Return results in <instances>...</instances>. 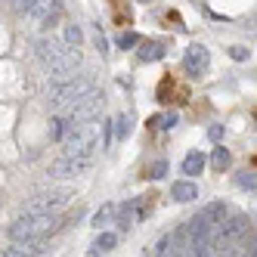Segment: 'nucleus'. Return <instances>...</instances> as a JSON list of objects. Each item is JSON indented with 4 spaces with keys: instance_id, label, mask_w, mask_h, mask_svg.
<instances>
[{
    "instance_id": "nucleus-4",
    "label": "nucleus",
    "mask_w": 257,
    "mask_h": 257,
    "mask_svg": "<svg viewBox=\"0 0 257 257\" xmlns=\"http://www.w3.org/2000/svg\"><path fill=\"white\" fill-rule=\"evenodd\" d=\"M71 201V189H50V192H38L28 205L25 214H56L59 208H65Z\"/></svg>"
},
{
    "instance_id": "nucleus-8",
    "label": "nucleus",
    "mask_w": 257,
    "mask_h": 257,
    "mask_svg": "<svg viewBox=\"0 0 257 257\" xmlns=\"http://www.w3.org/2000/svg\"><path fill=\"white\" fill-rule=\"evenodd\" d=\"M208 65H211V53L201 44H192L186 50V56H183V68H186L189 75H201V71H208Z\"/></svg>"
},
{
    "instance_id": "nucleus-9",
    "label": "nucleus",
    "mask_w": 257,
    "mask_h": 257,
    "mask_svg": "<svg viewBox=\"0 0 257 257\" xmlns=\"http://www.w3.org/2000/svg\"><path fill=\"white\" fill-rule=\"evenodd\" d=\"M65 50H68L65 41H53V38H41V41H38V56H41L47 65H53L56 59H62Z\"/></svg>"
},
{
    "instance_id": "nucleus-18",
    "label": "nucleus",
    "mask_w": 257,
    "mask_h": 257,
    "mask_svg": "<svg viewBox=\"0 0 257 257\" xmlns=\"http://www.w3.org/2000/svg\"><path fill=\"white\" fill-rule=\"evenodd\" d=\"M68 127H71V121H68L65 115H59V118H53V121H50V137L62 143V140H65V134H68Z\"/></svg>"
},
{
    "instance_id": "nucleus-6",
    "label": "nucleus",
    "mask_w": 257,
    "mask_h": 257,
    "mask_svg": "<svg viewBox=\"0 0 257 257\" xmlns=\"http://www.w3.org/2000/svg\"><path fill=\"white\" fill-rule=\"evenodd\" d=\"M28 22L38 25V28H50L59 22L62 16V0H34V4L28 7Z\"/></svg>"
},
{
    "instance_id": "nucleus-12",
    "label": "nucleus",
    "mask_w": 257,
    "mask_h": 257,
    "mask_svg": "<svg viewBox=\"0 0 257 257\" xmlns=\"http://www.w3.org/2000/svg\"><path fill=\"white\" fill-rule=\"evenodd\" d=\"M171 198L180 201V205H189V201L198 198V186H195L192 180H177L174 186H171Z\"/></svg>"
},
{
    "instance_id": "nucleus-25",
    "label": "nucleus",
    "mask_w": 257,
    "mask_h": 257,
    "mask_svg": "<svg viewBox=\"0 0 257 257\" xmlns=\"http://www.w3.org/2000/svg\"><path fill=\"white\" fill-rule=\"evenodd\" d=\"M164 174H168V161H155L152 168H149V174H146V177H152V180H161Z\"/></svg>"
},
{
    "instance_id": "nucleus-11",
    "label": "nucleus",
    "mask_w": 257,
    "mask_h": 257,
    "mask_svg": "<svg viewBox=\"0 0 257 257\" xmlns=\"http://www.w3.org/2000/svg\"><path fill=\"white\" fill-rule=\"evenodd\" d=\"M146 214V208H143V198H131V201H124V208H121V214H118V223L124 226V229H131L137 220Z\"/></svg>"
},
{
    "instance_id": "nucleus-17",
    "label": "nucleus",
    "mask_w": 257,
    "mask_h": 257,
    "mask_svg": "<svg viewBox=\"0 0 257 257\" xmlns=\"http://www.w3.org/2000/svg\"><path fill=\"white\" fill-rule=\"evenodd\" d=\"M112 127H115V137L118 140H127V137H131V131H134V115H118L112 121Z\"/></svg>"
},
{
    "instance_id": "nucleus-20",
    "label": "nucleus",
    "mask_w": 257,
    "mask_h": 257,
    "mask_svg": "<svg viewBox=\"0 0 257 257\" xmlns=\"http://www.w3.org/2000/svg\"><path fill=\"white\" fill-rule=\"evenodd\" d=\"M112 214H115V205H102L96 214H93V226L99 229V226H105L108 220H112Z\"/></svg>"
},
{
    "instance_id": "nucleus-22",
    "label": "nucleus",
    "mask_w": 257,
    "mask_h": 257,
    "mask_svg": "<svg viewBox=\"0 0 257 257\" xmlns=\"http://www.w3.org/2000/svg\"><path fill=\"white\" fill-rule=\"evenodd\" d=\"M235 183H238L242 189H254V186H257V174H251V171H238V174H235Z\"/></svg>"
},
{
    "instance_id": "nucleus-3",
    "label": "nucleus",
    "mask_w": 257,
    "mask_h": 257,
    "mask_svg": "<svg viewBox=\"0 0 257 257\" xmlns=\"http://www.w3.org/2000/svg\"><path fill=\"white\" fill-rule=\"evenodd\" d=\"M62 149H65V155L90 158L96 149V124H71L62 140Z\"/></svg>"
},
{
    "instance_id": "nucleus-2",
    "label": "nucleus",
    "mask_w": 257,
    "mask_h": 257,
    "mask_svg": "<svg viewBox=\"0 0 257 257\" xmlns=\"http://www.w3.org/2000/svg\"><path fill=\"white\" fill-rule=\"evenodd\" d=\"M90 90H96L93 78H62V81H56L50 87V105L53 108H68L71 102L87 96Z\"/></svg>"
},
{
    "instance_id": "nucleus-31",
    "label": "nucleus",
    "mask_w": 257,
    "mask_h": 257,
    "mask_svg": "<svg viewBox=\"0 0 257 257\" xmlns=\"http://www.w3.org/2000/svg\"><path fill=\"white\" fill-rule=\"evenodd\" d=\"M0 257H25L19 248H7V251H0Z\"/></svg>"
},
{
    "instance_id": "nucleus-15",
    "label": "nucleus",
    "mask_w": 257,
    "mask_h": 257,
    "mask_svg": "<svg viewBox=\"0 0 257 257\" xmlns=\"http://www.w3.org/2000/svg\"><path fill=\"white\" fill-rule=\"evenodd\" d=\"M118 245V235L115 232H102L96 242H93V248H90V257H99V254H105V251H112Z\"/></svg>"
},
{
    "instance_id": "nucleus-32",
    "label": "nucleus",
    "mask_w": 257,
    "mask_h": 257,
    "mask_svg": "<svg viewBox=\"0 0 257 257\" xmlns=\"http://www.w3.org/2000/svg\"><path fill=\"white\" fill-rule=\"evenodd\" d=\"M248 25H251V28H248V31H251V34H257V16H254V19H251V22H248Z\"/></svg>"
},
{
    "instance_id": "nucleus-28",
    "label": "nucleus",
    "mask_w": 257,
    "mask_h": 257,
    "mask_svg": "<svg viewBox=\"0 0 257 257\" xmlns=\"http://www.w3.org/2000/svg\"><path fill=\"white\" fill-rule=\"evenodd\" d=\"M31 4H34V0H13V10H16V13H28Z\"/></svg>"
},
{
    "instance_id": "nucleus-1",
    "label": "nucleus",
    "mask_w": 257,
    "mask_h": 257,
    "mask_svg": "<svg viewBox=\"0 0 257 257\" xmlns=\"http://www.w3.org/2000/svg\"><path fill=\"white\" fill-rule=\"evenodd\" d=\"M59 226L56 214H25L16 217L10 223V238L13 242H28V238H44L47 232H53Z\"/></svg>"
},
{
    "instance_id": "nucleus-29",
    "label": "nucleus",
    "mask_w": 257,
    "mask_h": 257,
    "mask_svg": "<svg viewBox=\"0 0 257 257\" xmlns=\"http://www.w3.org/2000/svg\"><path fill=\"white\" fill-rule=\"evenodd\" d=\"M96 50H99V53H108V44H105V38H102L99 25H96Z\"/></svg>"
},
{
    "instance_id": "nucleus-27",
    "label": "nucleus",
    "mask_w": 257,
    "mask_h": 257,
    "mask_svg": "<svg viewBox=\"0 0 257 257\" xmlns=\"http://www.w3.org/2000/svg\"><path fill=\"white\" fill-rule=\"evenodd\" d=\"M208 140H211V143H220V140H223V124H214L211 131H208Z\"/></svg>"
},
{
    "instance_id": "nucleus-26",
    "label": "nucleus",
    "mask_w": 257,
    "mask_h": 257,
    "mask_svg": "<svg viewBox=\"0 0 257 257\" xmlns=\"http://www.w3.org/2000/svg\"><path fill=\"white\" fill-rule=\"evenodd\" d=\"M229 56H232L235 62H245V59L251 56V50H248V47H229Z\"/></svg>"
},
{
    "instance_id": "nucleus-16",
    "label": "nucleus",
    "mask_w": 257,
    "mask_h": 257,
    "mask_svg": "<svg viewBox=\"0 0 257 257\" xmlns=\"http://www.w3.org/2000/svg\"><path fill=\"white\" fill-rule=\"evenodd\" d=\"M232 164V155H229V149H223V146H217V149L211 152V168L217 171V174H223L226 168Z\"/></svg>"
},
{
    "instance_id": "nucleus-13",
    "label": "nucleus",
    "mask_w": 257,
    "mask_h": 257,
    "mask_svg": "<svg viewBox=\"0 0 257 257\" xmlns=\"http://www.w3.org/2000/svg\"><path fill=\"white\" fill-rule=\"evenodd\" d=\"M164 50L158 41H140V59L143 62H158V59H164Z\"/></svg>"
},
{
    "instance_id": "nucleus-21",
    "label": "nucleus",
    "mask_w": 257,
    "mask_h": 257,
    "mask_svg": "<svg viewBox=\"0 0 257 257\" xmlns=\"http://www.w3.org/2000/svg\"><path fill=\"white\" fill-rule=\"evenodd\" d=\"M177 121H180V118H177L174 112H168V115H158V118H152L149 124H152V127H164V131H171V127H177Z\"/></svg>"
},
{
    "instance_id": "nucleus-14",
    "label": "nucleus",
    "mask_w": 257,
    "mask_h": 257,
    "mask_svg": "<svg viewBox=\"0 0 257 257\" xmlns=\"http://www.w3.org/2000/svg\"><path fill=\"white\" fill-rule=\"evenodd\" d=\"M201 171H205V155H201L198 149L183 158V174H186V177H198Z\"/></svg>"
},
{
    "instance_id": "nucleus-30",
    "label": "nucleus",
    "mask_w": 257,
    "mask_h": 257,
    "mask_svg": "<svg viewBox=\"0 0 257 257\" xmlns=\"http://www.w3.org/2000/svg\"><path fill=\"white\" fill-rule=\"evenodd\" d=\"M108 140H112V121L102 124V146H108Z\"/></svg>"
},
{
    "instance_id": "nucleus-10",
    "label": "nucleus",
    "mask_w": 257,
    "mask_h": 257,
    "mask_svg": "<svg viewBox=\"0 0 257 257\" xmlns=\"http://www.w3.org/2000/svg\"><path fill=\"white\" fill-rule=\"evenodd\" d=\"M226 214H229V208L223 205V201H211V205H205V208L198 211V220H201V223H208L211 229H217L226 220Z\"/></svg>"
},
{
    "instance_id": "nucleus-19",
    "label": "nucleus",
    "mask_w": 257,
    "mask_h": 257,
    "mask_svg": "<svg viewBox=\"0 0 257 257\" xmlns=\"http://www.w3.org/2000/svg\"><path fill=\"white\" fill-rule=\"evenodd\" d=\"M25 257H38V254H44L47 251V245H44V238H28V242H19L16 245Z\"/></svg>"
},
{
    "instance_id": "nucleus-24",
    "label": "nucleus",
    "mask_w": 257,
    "mask_h": 257,
    "mask_svg": "<svg viewBox=\"0 0 257 257\" xmlns=\"http://www.w3.org/2000/svg\"><path fill=\"white\" fill-rule=\"evenodd\" d=\"M137 44H140V38H137L134 31H124V34H118V47H121V50H131V47H137Z\"/></svg>"
},
{
    "instance_id": "nucleus-23",
    "label": "nucleus",
    "mask_w": 257,
    "mask_h": 257,
    "mask_svg": "<svg viewBox=\"0 0 257 257\" xmlns=\"http://www.w3.org/2000/svg\"><path fill=\"white\" fill-rule=\"evenodd\" d=\"M81 41H84L81 28H78V25H65V44H68V47H78Z\"/></svg>"
},
{
    "instance_id": "nucleus-7",
    "label": "nucleus",
    "mask_w": 257,
    "mask_h": 257,
    "mask_svg": "<svg viewBox=\"0 0 257 257\" xmlns=\"http://www.w3.org/2000/svg\"><path fill=\"white\" fill-rule=\"evenodd\" d=\"M90 171V158H81V155H62L50 164V177L56 180H68V177H81Z\"/></svg>"
},
{
    "instance_id": "nucleus-5",
    "label": "nucleus",
    "mask_w": 257,
    "mask_h": 257,
    "mask_svg": "<svg viewBox=\"0 0 257 257\" xmlns=\"http://www.w3.org/2000/svg\"><path fill=\"white\" fill-rule=\"evenodd\" d=\"M99 112H102V93L99 90H90L87 96H81L78 102H71L65 108V118L71 124H84V121H93Z\"/></svg>"
}]
</instances>
